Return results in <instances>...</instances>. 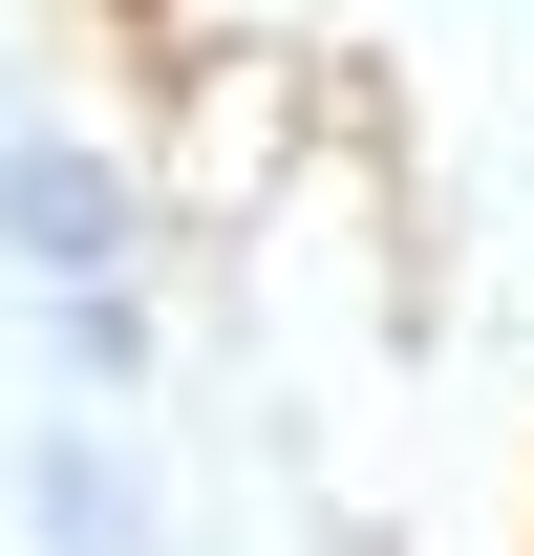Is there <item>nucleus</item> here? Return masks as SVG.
<instances>
[{
    "label": "nucleus",
    "instance_id": "f257e3e1",
    "mask_svg": "<svg viewBox=\"0 0 534 556\" xmlns=\"http://www.w3.org/2000/svg\"><path fill=\"white\" fill-rule=\"evenodd\" d=\"M0 236H22V257H43V278L86 300V278L129 257V193H107L86 150H0Z\"/></svg>",
    "mask_w": 534,
    "mask_h": 556
},
{
    "label": "nucleus",
    "instance_id": "f03ea898",
    "mask_svg": "<svg viewBox=\"0 0 534 556\" xmlns=\"http://www.w3.org/2000/svg\"><path fill=\"white\" fill-rule=\"evenodd\" d=\"M22 514H43V556H150V514H129V471H107V450H43V471H22Z\"/></svg>",
    "mask_w": 534,
    "mask_h": 556
}]
</instances>
